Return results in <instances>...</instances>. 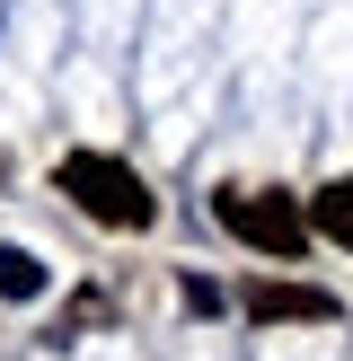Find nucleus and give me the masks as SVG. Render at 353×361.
<instances>
[{"label": "nucleus", "instance_id": "f257e3e1", "mask_svg": "<svg viewBox=\"0 0 353 361\" xmlns=\"http://www.w3.org/2000/svg\"><path fill=\"white\" fill-rule=\"evenodd\" d=\"M53 185H62L97 229H150L159 221V194L141 185L124 159H106V150H71L62 168H53Z\"/></svg>", "mask_w": 353, "mask_h": 361}, {"label": "nucleus", "instance_id": "7ed1b4c3", "mask_svg": "<svg viewBox=\"0 0 353 361\" xmlns=\"http://www.w3.org/2000/svg\"><path fill=\"white\" fill-rule=\"evenodd\" d=\"M247 317H256V326H282V317H335V300L309 291V282H256V291H247Z\"/></svg>", "mask_w": 353, "mask_h": 361}, {"label": "nucleus", "instance_id": "20e7f679", "mask_svg": "<svg viewBox=\"0 0 353 361\" xmlns=\"http://www.w3.org/2000/svg\"><path fill=\"white\" fill-rule=\"evenodd\" d=\"M318 229H327L335 247H353V176H335V185H318V212H309Z\"/></svg>", "mask_w": 353, "mask_h": 361}, {"label": "nucleus", "instance_id": "f03ea898", "mask_svg": "<svg viewBox=\"0 0 353 361\" xmlns=\"http://www.w3.org/2000/svg\"><path fill=\"white\" fill-rule=\"evenodd\" d=\"M221 229L229 238H247V247H265V256H300L309 247V221H300V203L292 194H247V185H221Z\"/></svg>", "mask_w": 353, "mask_h": 361}, {"label": "nucleus", "instance_id": "39448f33", "mask_svg": "<svg viewBox=\"0 0 353 361\" xmlns=\"http://www.w3.org/2000/svg\"><path fill=\"white\" fill-rule=\"evenodd\" d=\"M35 291H44V264L27 247H0V300H35Z\"/></svg>", "mask_w": 353, "mask_h": 361}]
</instances>
